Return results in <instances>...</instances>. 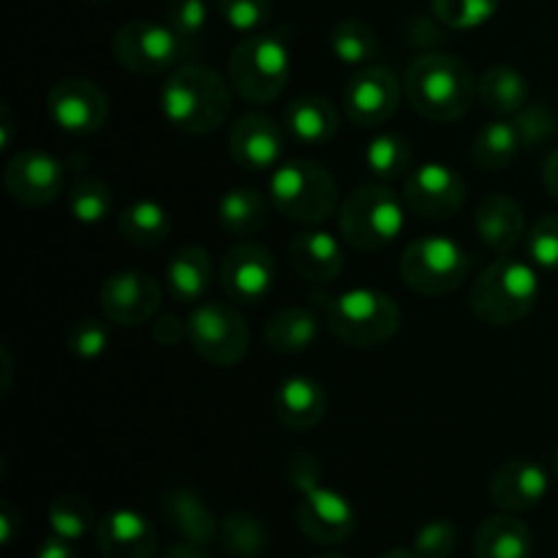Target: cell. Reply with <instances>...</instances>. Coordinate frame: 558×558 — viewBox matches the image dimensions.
I'll return each instance as SVG.
<instances>
[{"mask_svg":"<svg viewBox=\"0 0 558 558\" xmlns=\"http://www.w3.org/2000/svg\"><path fill=\"white\" fill-rule=\"evenodd\" d=\"M163 118L178 131L205 136L221 129L232 112V90L210 65L185 63L161 87Z\"/></svg>","mask_w":558,"mask_h":558,"instance_id":"6da1fadb","label":"cell"},{"mask_svg":"<svg viewBox=\"0 0 558 558\" xmlns=\"http://www.w3.org/2000/svg\"><path fill=\"white\" fill-rule=\"evenodd\" d=\"M403 96L423 118L452 123L472 109L477 98V82L472 69L456 54L425 52L407 69Z\"/></svg>","mask_w":558,"mask_h":558,"instance_id":"7a4b0ae2","label":"cell"},{"mask_svg":"<svg viewBox=\"0 0 558 558\" xmlns=\"http://www.w3.org/2000/svg\"><path fill=\"white\" fill-rule=\"evenodd\" d=\"M287 480L300 494L294 521L298 529L316 545H341L354 534L352 501L338 490L319 485V463L308 452H294L287 461Z\"/></svg>","mask_w":558,"mask_h":558,"instance_id":"3957f363","label":"cell"},{"mask_svg":"<svg viewBox=\"0 0 558 558\" xmlns=\"http://www.w3.org/2000/svg\"><path fill=\"white\" fill-rule=\"evenodd\" d=\"M325 311L327 327L341 343L354 349H374L390 341L401 327V308L379 289L357 287L341 294H316Z\"/></svg>","mask_w":558,"mask_h":558,"instance_id":"277c9868","label":"cell"},{"mask_svg":"<svg viewBox=\"0 0 558 558\" xmlns=\"http://www.w3.org/2000/svg\"><path fill=\"white\" fill-rule=\"evenodd\" d=\"M539 276L532 262L499 256L472 287V311L494 327H510L526 319L537 305Z\"/></svg>","mask_w":558,"mask_h":558,"instance_id":"5b68a950","label":"cell"},{"mask_svg":"<svg viewBox=\"0 0 558 558\" xmlns=\"http://www.w3.org/2000/svg\"><path fill=\"white\" fill-rule=\"evenodd\" d=\"M270 199L289 221L319 227L338 210L341 191L330 169L308 158H292L272 169Z\"/></svg>","mask_w":558,"mask_h":558,"instance_id":"8992f818","label":"cell"},{"mask_svg":"<svg viewBox=\"0 0 558 558\" xmlns=\"http://www.w3.org/2000/svg\"><path fill=\"white\" fill-rule=\"evenodd\" d=\"M292 71L289 44L278 33H248L229 54V82L248 104H270L283 93Z\"/></svg>","mask_w":558,"mask_h":558,"instance_id":"52a82bcc","label":"cell"},{"mask_svg":"<svg viewBox=\"0 0 558 558\" xmlns=\"http://www.w3.org/2000/svg\"><path fill=\"white\" fill-rule=\"evenodd\" d=\"M407 202L398 199L387 185H360L338 210V229L357 251H381L403 232Z\"/></svg>","mask_w":558,"mask_h":558,"instance_id":"ba28073f","label":"cell"},{"mask_svg":"<svg viewBox=\"0 0 558 558\" xmlns=\"http://www.w3.org/2000/svg\"><path fill=\"white\" fill-rule=\"evenodd\" d=\"M469 267H472V259L466 248L445 234H425V238L412 240L398 262L403 283L425 298L456 292L466 281Z\"/></svg>","mask_w":558,"mask_h":558,"instance_id":"9c48e42d","label":"cell"},{"mask_svg":"<svg viewBox=\"0 0 558 558\" xmlns=\"http://www.w3.org/2000/svg\"><path fill=\"white\" fill-rule=\"evenodd\" d=\"M191 347L205 363L218 368H232L248 354L251 330L245 316L234 305L205 300L196 303L189 316Z\"/></svg>","mask_w":558,"mask_h":558,"instance_id":"30bf717a","label":"cell"},{"mask_svg":"<svg viewBox=\"0 0 558 558\" xmlns=\"http://www.w3.org/2000/svg\"><path fill=\"white\" fill-rule=\"evenodd\" d=\"M183 52V44L167 22L163 25L150 20L125 22L112 38V54L120 69L140 76H153L172 69L174 60Z\"/></svg>","mask_w":558,"mask_h":558,"instance_id":"8fae6325","label":"cell"},{"mask_svg":"<svg viewBox=\"0 0 558 558\" xmlns=\"http://www.w3.org/2000/svg\"><path fill=\"white\" fill-rule=\"evenodd\" d=\"M47 112L65 134L87 136L104 129L109 118V101L93 80L69 76L49 87Z\"/></svg>","mask_w":558,"mask_h":558,"instance_id":"7c38bea8","label":"cell"},{"mask_svg":"<svg viewBox=\"0 0 558 558\" xmlns=\"http://www.w3.org/2000/svg\"><path fill=\"white\" fill-rule=\"evenodd\" d=\"M403 87L387 65H363L343 87V109L357 125H385L398 112Z\"/></svg>","mask_w":558,"mask_h":558,"instance_id":"4fadbf2b","label":"cell"},{"mask_svg":"<svg viewBox=\"0 0 558 558\" xmlns=\"http://www.w3.org/2000/svg\"><path fill=\"white\" fill-rule=\"evenodd\" d=\"M403 202L414 216L428 218V221H447L466 202V183L445 163H423L407 174Z\"/></svg>","mask_w":558,"mask_h":558,"instance_id":"5bb4252c","label":"cell"},{"mask_svg":"<svg viewBox=\"0 0 558 558\" xmlns=\"http://www.w3.org/2000/svg\"><path fill=\"white\" fill-rule=\"evenodd\" d=\"M221 289L240 305H256L270 294L276 283V259L254 240H240L221 259Z\"/></svg>","mask_w":558,"mask_h":558,"instance_id":"9a60e30c","label":"cell"},{"mask_svg":"<svg viewBox=\"0 0 558 558\" xmlns=\"http://www.w3.org/2000/svg\"><path fill=\"white\" fill-rule=\"evenodd\" d=\"M3 183L20 205H52L65 189V163L44 150H20L5 163Z\"/></svg>","mask_w":558,"mask_h":558,"instance_id":"2e32d148","label":"cell"},{"mask_svg":"<svg viewBox=\"0 0 558 558\" xmlns=\"http://www.w3.org/2000/svg\"><path fill=\"white\" fill-rule=\"evenodd\" d=\"M161 283L145 270L112 272L101 283V311L109 322L123 327L142 325L161 308Z\"/></svg>","mask_w":558,"mask_h":558,"instance_id":"e0dca14e","label":"cell"},{"mask_svg":"<svg viewBox=\"0 0 558 558\" xmlns=\"http://www.w3.org/2000/svg\"><path fill=\"white\" fill-rule=\"evenodd\" d=\"M232 161L245 172H270L283 158V131L270 114L248 112L229 131Z\"/></svg>","mask_w":558,"mask_h":558,"instance_id":"ac0fdd59","label":"cell"},{"mask_svg":"<svg viewBox=\"0 0 558 558\" xmlns=\"http://www.w3.org/2000/svg\"><path fill=\"white\" fill-rule=\"evenodd\" d=\"M548 496V474L534 461H507L490 477V501L505 512L534 510Z\"/></svg>","mask_w":558,"mask_h":558,"instance_id":"d6986e66","label":"cell"},{"mask_svg":"<svg viewBox=\"0 0 558 558\" xmlns=\"http://www.w3.org/2000/svg\"><path fill=\"white\" fill-rule=\"evenodd\" d=\"M96 543L104 558H153L156 556V529L134 510H114L101 518Z\"/></svg>","mask_w":558,"mask_h":558,"instance_id":"ffe728a7","label":"cell"},{"mask_svg":"<svg viewBox=\"0 0 558 558\" xmlns=\"http://www.w3.org/2000/svg\"><path fill=\"white\" fill-rule=\"evenodd\" d=\"M474 232L485 248L507 256L526 238V216L515 199L505 194H488L474 210Z\"/></svg>","mask_w":558,"mask_h":558,"instance_id":"44dd1931","label":"cell"},{"mask_svg":"<svg viewBox=\"0 0 558 558\" xmlns=\"http://www.w3.org/2000/svg\"><path fill=\"white\" fill-rule=\"evenodd\" d=\"M289 265L311 283H332L343 270V248L325 229H303L289 243Z\"/></svg>","mask_w":558,"mask_h":558,"instance_id":"7402d4cb","label":"cell"},{"mask_svg":"<svg viewBox=\"0 0 558 558\" xmlns=\"http://www.w3.org/2000/svg\"><path fill=\"white\" fill-rule=\"evenodd\" d=\"M272 409H276V417L283 428L311 430L325 420L327 392L311 376H289L278 385Z\"/></svg>","mask_w":558,"mask_h":558,"instance_id":"603a6c76","label":"cell"},{"mask_svg":"<svg viewBox=\"0 0 558 558\" xmlns=\"http://www.w3.org/2000/svg\"><path fill=\"white\" fill-rule=\"evenodd\" d=\"M283 129L298 140L300 145L322 147L336 140L341 129L338 109L322 96H300L283 112Z\"/></svg>","mask_w":558,"mask_h":558,"instance_id":"cb8c5ba5","label":"cell"},{"mask_svg":"<svg viewBox=\"0 0 558 558\" xmlns=\"http://www.w3.org/2000/svg\"><path fill=\"white\" fill-rule=\"evenodd\" d=\"M474 558H532L534 537L515 512H501L474 532Z\"/></svg>","mask_w":558,"mask_h":558,"instance_id":"d4e9b609","label":"cell"},{"mask_svg":"<svg viewBox=\"0 0 558 558\" xmlns=\"http://www.w3.org/2000/svg\"><path fill=\"white\" fill-rule=\"evenodd\" d=\"M213 283V259L202 245H183L167 262V292L178 303H202Z\"/></svg>","mask_w":558,"mask_h":558,"instance_id":"484cf974","label":"cell"},{"mask_svg":"<svg viewBox=\"0 0 558 558\" xmlns=\"http://www.w3.org/2000/svg\"><path fill=\"white\" fill-rule=\"evenodd\" d=\"M161 512L172 529H178L180 537L191 545H210L218 537V523L205 501L194 490L174 488L161 496Z\"/></svg>","mask_w":558,"mask_h":558,"instance_id":"4316f807","label":"cell"},{"mask_svg":"<svg viewBox=\"0 0 558 558\" xmlns=\"http://www.w3.org/2000/svg\"><path fill=\"white\" fill-rule=\"evenodd\" d=\"M319 338V319L314 311L289 305L270 316L265 325V347L276 354H300Z\"/></svg>","mask_w":558,"mask_h":558,"instance_id":"83f0119b","label":"cell"},{"mask_svg":"<svg viewBox=\"0 0 558 558\" xmlns=\"http://www.w3.org/2000/svg\"><path fill=\"white\" fill-rule=\"evenodd\" d=\"M477 98L488 112L501 114V118H515L529 104V82L512 65H490L477 82Z\"/></svg>","mask_w":558,"mask_h":558,"instance_id":"f1b7e54d","label":"cell"},{"mask_svg":"<svg viewBox=\"0 0 558 558\" xmlns=\"http://www.w3.org/2000/svg\"><path fill=\"white\" fill-rule=\"evenodd\" d=\"M267 196L259 189H229L218 199V223L232 238H251L267 221Z\"/></svg>","mask_w":558,"mask_h":558,"instance_id":"f546056e","label":"cell"},{"mask_svg":"<svg viewBox=\"0 0 558 558\" xmlns=\"http://www.w3.org/2000/svg\"><path fill=\"white\" fill-rule=\"evenodd\" d=\"M118 229L125 243L136 245V248H158V245L169 240L172 218H169V213L158 202L136 199L134 205H129L120 213Z\"/></svg>","mask_w":558,"mask_h":558,"instance_id":"4dcf8cb0","label":"cell"},{"mask_svg":"<svg viewBox=\"0 0 558 558\" xmlns=\"http://www.w3.org/2000/svg\"><path fill=\"white\" fill-rule=\"evenodd\" d=\"M521 150V134H518L512 120H494V123H485L483 129L474 134L472 142L474 163H477L480 169H485V172H501V169H507L515 161Z\"/></svg>","mask_w":558,"mask_h":558,"instance_id":"1f68e13d","label":"cell"},{"mask_svg":"<svg viewBox=\"0 0 558 558\" xmlns=\"http://www.w3.org/2000/svg\"><path fill=\"white\" fill-rule=\"evenodd\" d=\"M330 49L343 65L363 69L379 52V38L376 31L363 20H341L330 31Z\"/></svg>","mask_w":558,"mask_h":558,"instance_id":"d6a6232c","label":"cell"},{"mask_svg":"<svg viewBox=\"0 0 558 558\" xmlns=\"http://www.w3.org/2000/svg\"><path fill=\"white\" fill-rule=\"evenodd\" d=\"M365 163L379 180H401L412 172V145L401 134H376L365 147Z\"/></svg>","mask_w":558,"mask_h":558,"instance_id":"836d02e7","label":"cell"},{"mask_svg":"<svg viewBox=\"0 0 558 558\" xmlns=\"http://www.w3.org/2000/svg\"><path fill=\"white\" fill-rule=\"evenodd\" d=\"M47 521L52 534L69 539V543H80L96 526V512H93V505L85 499V496L65 494L58 496V499L49 505Z\"/></svg>","mask_w":558,"mask_h":558,"instance_id":"e575fe53","label":"cell"},{"mask_svg":"<svg viewBox=\"0 0 558 558\" xmlns=\"http://www.w3.org/2000/svg\"><path fill=\"white\" fill-rule=\"evenodd\" d=\"M218 539L229 556L256 558L267 548V529L248 512H229L218 526Z\"/></svg>","mask_w":558,"mask_h":558,"instance_id":"d590c367","label":"cell"},{"mask_svg":"<svg viewBox=\"0 0 558 558\" xmlns=\"http://www.w3.org/2000/svg\"><path fill=\"white\" fill-rule=\"evenodd\" d=\"M69 210L80 223H101L112 210V191L96 174H82L69 189Z\"/></svg>","mask_w":558,"mask_h":558,"instance_id":"8d00e7d4","label":"cell"},{"mask_svg":"<svg viewBox=\"0 0 558 558\" xmlns=\"http://www.w3.org/2000/svg\"><path fill=\"white\" fill-rule=\"evenodd\" d=\"M163 20L172 27L174 36L180 38L185 52H191L194 44L202 41V36H205L210 11H207L205 0H167Z\"/></svg>","mask_w":558,"mask_h":558,"instance_id":"74e56055","label":"cell"},{"mask_svg":"<svg viewBox=\"0 0 558 558\" xmlns=\"http://www.w3.org/2000/svg\"><path fill=\"white\" fill-rule=\"evenodd\" d=\"M501 0H434V14L452 31H474L496 16Z\"/></svg>","mask_w":558,"mask_h":558,"instance_id":"f35d334b","label":"cell"},{"mask_svg":"<svg viewBox=\"0 0 558 558\" xmlns=\"http://www.w3.org/2000/svg\"><path fill=\"white\" fill-rule=\"evenodd\" d=\"M65 349L80 363H93V360L104 357L109 349V327L96 316L74 322L65 332Z\"/></svg>","mask_w":558,"mask_h":558,"instance_id":"ab89813d","label":"cell"},{"mask_svg":"<svg viewBox=\"0 0 558 558\" xmlns=\"http://www.w3.org/2000/svg\"><path fill=\"white\" fill-rule=\"evenodd\" d=\"M526 256L537 270L558 272V213L534 223L526 234Z\"/></svg>","mask_w":558,"mask_h":558,"instance_id":"60d3db41","label":"cell"},{"mask_svg":"<svg viewBox=\"0 0 558 558\" xmlns=\"http://www.w3.org/2000/svg\"><path fill=\"white\" fill-rule=\"evenodd\" d=\"M218 16L238 33H259L272 16V0H218Z\"/></svg>","mask_w":558,"mask_h":558,"instance_id":"b9f144b4","label":"cell"},{"mask_svg":"<svg viewBox=\"0 0 558 558\" xmlns=\"http://www.w3.org/2000/svg\"><path fill=\"white\" fill-rule=\"evenodd\" d=\"M518 134H521L523 150H537L543 142L556 134V118L545 104H526L521 112L512 118Z\"/></svg>","mask_w":558,"mask_h":558,"instance_id":"7bdbcfd3","label":"cell"},{"mask_svg":"<svg viewBox=\"0 0 558 558\" xmlns=\"http://www.w3.org/2000/svg\"><path fill=\"white\" fill-rule=\"evenodd\" d=\"M458 545V529L452 521H428L414 534V554L420 558H450Z\"/></svg>","mask_w":558,"mask_h":558,"instance_id":"ee69618b","label":"cell"},{"mask_svg":"<svg viewBox=\"0 0 558 558\" xmlns=\"http://www.w3.org/2000/svg\"><path fill=\"white\" fill-rule=\"evenodd\" d=\"M153 338H156L161 347H178V343L191 341L189 319H180V316H158L153 322Z\"/></svg>","mask_w":558,"mask_h":558,"instance_id":"f6af8a7d","label":"cell"},{"mask_svg":"<svg viewBox=\"0 0 558 558\" xmlns=\"http://www.w3.org/2000/svg\"><path fill=\"white\" fill-rule=\"evenodd\" d=\"M20 529H22L20 510H16L11 501H3V505H0V543L3 545L14 543V537L20 534Z\"/></svg>","mask_w":558,"mask_h":558,"instance_id":"bcb514c9","label":"cell"},{"mask_svg":"<svg viewBox=\"0 0 558 558\" xmlns=\"http://www.w3.org/2000/svg\"><path fill=\"white\" fill-rule=\"evenodd\" d=\"M36 558H76V554L74 548H71L69 539L52 534V537H47L41 545H38Z\"/></svg>","mask_w":558,"mask_h":558,"instance_id":"7dc6e473","label":"cell"},{"mask_svg":"<svg viewBox=\"0 0 558 558\" xmlns=\"http://www.w3.org/2000/svg\"><path fill=\"white\" fill-rule=\"evenodd\" d=\"M543 185L550 196L558 202V147L545 158V167H543Z\"/></svg>","mask_w":558,"mask_h":558,"instance_id":"c3c4849f","label":"cell"},{"mask_svg":"<svg viewBox=\"0 0 558 558\" xmlns=\"http://www.w3.org/2000/svg\"><path fill=\"white\" fill-rule=\"evenodd\" d=\"M11 140H14V118H11V109L0 107V150H9L11 147Z\"/></svg>","mask_w":558,"mask_h":558,"instance_id":"681fc988","label":"cell"},{"mask_svg":"<svg viewBox=\"0 0 558 558\" xmlns=\"http://www.w3.org/2000/svg\"><path fill=\"white\" fill-rule=\"evenodd\" d=\"M161 558H210V556L205 554V548H202V545L183 543V545H172V548H169Z\"/></svg>","mask_w":558,"mask_h":558,"instance_id":"f907efd6","label":"cell"},{"mask_svg":"<svg viewBox=\"0 0 558 558\" xmlns=\"http://www.w3.org/2000/svg\"><path fill=\"white\" fill-rule=\"evenodd\" d=\"M381 558H420L414 550H407V548H396V550H387Z\"/></svg>","mask_w":558,"mask_h":558,"instance_id":"816d5d0a","label":"cell"},{"mask_svg":"<svg viewBox=\"0 0 558 558\" xmlns=\"http://www.w3.org/2000/svg\"><path fill=\"white\" fill-rule=\"evenodd\" d=\"M316 558H349V556H343V554H325V556H316Z\"/></svg>","mask_w":558,"mask_h":558,"instance_id":"f5cc1de1","label":"cell"},{"mask_svg":"<svg viewBox=\"0 0 558 558\" xmlns=\"http://www.w3.org/2000/svg\"><path fill=\"white\" fill-rule=\"evenodd\" d=\"M554 469H556V477H558V450H556V456H554Z\"/></svg>","mask_w":558,"mask_h":558,"instance_id":"db71d44e","label":"cell"},{"mask_svg":"<svg viewBox=\"0 0 558 558\" xmlns=\"http://www.w3.org/2000/svg\"><path fill=\"white\" fill-rule=\"evenodd\" d=\"M90 3H107V0H90Z\"/></svg>","mask_w":558,"mask_h":558,"instance_id":"11a10c76","label":"cell"}]
</instances>
